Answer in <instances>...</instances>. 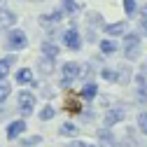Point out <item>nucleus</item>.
Returning a JSON list of instances; mask_svg holds the SVG:
<instances>
[{"mask_svg": "<svg viewBox=\"0 0 147 147\" xmlns=\"http://www.w3.org/2000/svg\"><path fill=\"white\" fill-rule=\"evenodd\" d=\"M142 56V38L140 33H126L124 35V59L133 63Z\"/></svg>", "mask_w": 147, "mask_h": 147, "instance_id": "f257e3e1", "label": "nucleus"}, {"mask_svg": "<svg viewBox=\"0 0 147 147\" xmlns=\"http://www.w3.org/2000/svg\"><path fill=\"white\" fill-rule=\"evenodd\" d=\"M3 47H5L7 51H12V54L24 51V49L28 47V35H26V30H21V28H9L7 35H5Z\"/></svg>", "mask_w": 147, "mask_h": 147, "instance_id": "f03ea898", "label": "nucleus"}, {"mask_svg": "<svg viewBox=\"0 0 147 147\" xmlns=\"http://www.w3.org/2000/svg\"><path fill=\"white\" fill-rule=\"evenodd\" d=\"M61 40H63V47H65L68 51H80V49H82V45H84L82 33L77 30V26H75V24L61 33Z\"/></svg>", "mask_w": 147, "mask_h": 147, "instance_id": "7ed1b4c3", "label": "nucleus"}, {"mask_svg": "<svg viewBox=\"0 0 147 147\" xmlns=\"http://www.w3.org/2000/svg\"><path fill=\"white\" fill-rule=\"evenodd\" d=\"M80 75H82V65L77 61H65L61 65V86L68 89L75 80H80Z\"/></svg>", "mask_w": 147, "mask_h": 147, "instance_id": "20e7f679", "label": "nucleus"}, {"mask_svg": "<svg viewBox=\"0 0 147 147\" xmlns=\"http://www.w3.org/2000/svg\"><path fill=\"white\" fill-rule=\"evenodd\" d=\"M63 16H65V12H63V9H54V12L40 14V16H38V26H40V28H45L47 33H51V30H56V26L63 21Z\"/></svg>", "mask_w": 147, "mask_h": 147, "instance_id": "39448f33", "label": "nucleus"}, {"mask_svg": "<svg viewBox=\"0 0 147 147\" xmlns=\"http://www.w3.org/2000/svg\"><path fill=\"white\" fill-rule=\"evenodd\" d=\"M16 110H19V115L21 117H28L33 115V110H35V94L33 91H19V96H16Z\"/></svg>", "mask_w": 147, "mask_h": 147, "instance_id": "423d86ee", "label": "nucleus"}, {"mask_svg": "<svg viewBox=\"0 0 147 147\" xmlns=\"http://www.w3.org/2000/svg\"><path fill=\"white\" fill-rule=\"evenodd\" d=\"M103 33L107 35V38H124V35L128 33V21H112V24H105Z\"/></svg>", "mask_w": 147, "mask_h": 147, "instance_id": "0eeeda50", "label": "nucleus"}, {"mask_svg": "<svg viewBox=\"0 0 147 147\" xmlns=\"http://www.w3.org/2000/svg\"><path fill=\"white\" fill-rule=\"evenodd\" d=\"M96 147H117V140H115V133L110 131L107 126H103V128H98L96 131Z\"/></svg>", "mask_w": 147, "mask_h": 147, "instance_id": "6e6552de", "label": "nucleus"}, {"mask_svg": "<svg viewBox=\"0 0 147 147\" xmlns=\"http://www.w3.org/2000/svg\"><path fill=\"white\" fill-rule=\"evenodd\" d=\"M126 119V112L121 107H110L107 112H105V117H103V124L107 126V128H112V126H117L119 121H124Z\"/></svg>", "mask_w": 147, "mask_h": 147, "instance_id": "1a4fd4ad", "label": "nucleus"}, {"mask_svg": "<svg viewBox=\"0 0 147 147\" xmlns=\"http://www.w3.org/2000/svg\"><path fill=\"white\" fill-rule=\"evenodd\" d=\"M5 133H7V140H16V138H21V136L26 133V119L21 117V119H14V121H9Z\"/></svg>", "mask_w": 147, "mask_h": 147, "instance_id": "9d476101", "label": "nucleus"}, {"mask_svg": "<svg viewBox=\"0 0 147 147\" xmlns=\"http://www.w3.org/2000/svg\"><path fill=\"white\" fill-rule=\"evenodd\" d=\"M16 26V14L9 9V7H3L0 5V30H9Z\"/></svg>", "mask_w": 147, "mask_h": 147, "instance_id": "9b49d317", "label": "nucleus"}, {"mask_svg": "<svg viewBox=\"0 0 147 147\" xmlns=\"http://www.w3.org/2000/svg\"><path fill=\"white\" fill-rule=\"evenodd\" d=\"M54 70H56V59H49V56H42L38 59V72L42 77H49L54 75Z\"/></svg>", "mask_w": 147, "mask_h": 147, "instance_id": "f8f14e48", "label": "nucleus"}, {"mask_svg": "<svg viewBox=\"0 0 147 147\" xmlns=\"http://www.w3.org/2000/svg\"><path fill=\"white\" fill-rule=\"evenodd\" d=\"M98 49H100L103 56H112V54L119 49V42L115 38H103V40H98Z\"/></svg>", "mask_w": 147, "mask_h": 147, "instance_id": "ddd939ff", "label": "nucleus"}, {"mask_svg": "<svg viewBox=\"0 0 147 147\" xmlns=\"http://www.w3.org/2000/svg\"><path fill=\"white\" fill-rule=\"evenodd\" d=\"M40 51H42V56H49V59H59V54H61V45L51 42V40H45V42L40 45Z\"/></svg>", "mask_w": 147, "mask_h": 147, "instance_id": "4468645a", "label": "nucleus"}, {"mask_svg": "<svg viewBox=\"0 0 147 147\" xmlns=\"http://www.w3.org/2000/svg\"><path fill=\"white\" fill-rule=\"evenodd\" d=\"M14 80H16V84H21V86H26V84H33V82H35L33 70H30V68H19V70L14 72Z\"/></svg>", "mask_w": 147, "mask_h": 147, "instance_id": "2eb2a0df", "label": "nucleus"}, {"mask_svg": "<svg viewBox=\"0 0 147 147\" xmlns=\"http://www.w3.org/2000/svg\"><path fill=\"white\" fill-rule=\"evenodd\" d=\"M86 26H89V28H105L103 14H100V12H94V9H89V12H86Z\"/></svg>", "mask_w": 147, "mask_h": 147, "instance_id": "dca6fc26", "label": "nucleus"}, {"mask_svg": "<svg viewBox=\"0 0 147 147\" xmlns=\"http://www.w3.org/2000/svg\"><path fill=\"white\" fill-rule=\"evenodd\" d=\"M80 96H82L84 100H94V98L98 96V84H96V82H86V84L82 86V91H80Z\"/></svg>", "mask_w": 147, "mask_h": 147, "instance_id": "f3484780", "label": "nucleus"}, {"mask_svg": "<svg viewBox=\"0 0 147 147\" xmlns=\"http://www.w3.org/2000/svg\"><path fill=\"white\" fill-rule=\"evenodd\" d=\"M12 65H14V54L0 59V80H7V75L12 72Z\"/></svg>", "mask_w": 147, "mask_h": 147, "instance_id": "a211bd4d", "label": "nucleus"}, {"mask_svg": "<svg viewBox=\"0 0 147 147\" xmlns=\"http://www.w3.org/2000/svg\"><path fill=\"white\" fill-rule=\"evenodd\" d=\"M59 133L65 136V138H75V136H77V126L72 124V121H63V124L59 126Z\"/></svg>", "mask_w": 147, "mask_h": 147, "instance_id": "6ab92c4d", "label": "nucleus"}, {"mask_svg": "<svg viewBox=\"0 0 147 147\" xmlns=\"http://www.w3.org/2000/svg\"><path fill=\"white\" fill-rule=\"evenodd\" d=\"M61 9L68 14V16H75L80 12V3H75V0H63L61 3Z\"/></svg>", "mask_w": 147, "mask_h": 147, "instance_id": "aec40b11", "label": "nucleus"}, {"mask_svg": "<svg viewBox=\"0 0 147 147\" xmlns=\"http://www.w3.org/2000/svg\"><path fill=\"white\" fill-rule=\"evenodd\" d=\"M9 96H12V84L7 80H0V105H3Z\"/></svg>", "mask_w": 147, "mask_h": 147, "instance_id": "412c9836", "label": "nucleus"}, {"mask_svg": "<svg viewBox=\"0 0 147 147\" xmlns=\"http://www.w3.org/2000/svg\"><path fill=\"white\" fill-rule=\"evenodd\" d=\"M121 3H124V12H126V16H136V14H138V9H140L138 0H121Z\"/></svg>", "mask_w": 147, "mask_h": 147, "instance_id": "4be33fe9", "label": "nucleus"}, {"mask_svg": "<svg viewBox=\"0 0 147 147\" xmlns=\"http://www.w3.org/2000/svg\"><path fill=\"white\" fill-rule=\"evenodd\" d=\"M100 77L107 80V82H119V75H117L115 68H103V70H100Z\"/></svg>", "mask_w": 147, "mask_h": 147, "instance_id": "5701e85b", "label": "nucleus"}, {"mask_svg": "<svg viewBox=\"0 0 147 147\" xmlns=\"http://www.w3.org/2000/svg\"><path fill=\"white\" fill-rule=\"evenodd\" d=\"M54 115H56V110H54V105H45V107L40 110V115H38V117H40L42 121H49V119H54Z\"/></svg>", "mask_w": 147, "mask_h": 147, "instance_id": "b1692460", "label": "nucleus"}, {"mask_svg": "<svg viewBox=\"0 0 147 147\" xmlns=\"http://www.w3.org/2000/svg\"><path fill=\"white\" fill-rule=\"evenodd\" d=\"M138 128H140V133H147V110H142L138 115Z\"/></svg>", "mask_w": 147, "mask_h": 147, "instance_id": "393cba45", "label": "nucleus"}, {"mask_svg": "<svg viewBox=\"0 0 147 147\" xmlns=\"http://www.w3.org/2000/svg\"><path fill=\"white\" fill-rule=\"evenodd\" d=\"M136 82H138V86H145V84H147V70H145V68L136 75Z\"/></svg>", "mask_w": 147, "mask_h": 147, "instance_id": "a878e982", "label": "nucleus"}, {"mask_svg": "<svg viewBox=\"0 0 147 147\" xmlns=\"http://www.w3.org/2000/svg\"><path fill=\"white\" fill-rule=\"evenodd\" d=\"M68 147H96L94 142H86V140H72Z\"/></svg>", "mask_w": 147, "mask_h": 147, "instance_id": "bb28decb", "label": "nucleus"}, {"mask_svg": "<svg viewBox=\"0 0 147 147\" xmlns=\"http://www.w3.org/2000/svg\"><path fill=\"white\" fill-rule=\"evenodd\" d=\"M138 100H140V103H147V84L138 89Z\"/></svg>", "mask_w": 147, "mask_h": 147, "instance_id": "cd10ccee", "label": "nucleus"}, {"mask_svg": "<svg viewBox=\"0 0 147 147\" xmlns=\"http://www.w3.org/2000/svg\"><path fill=\"white\" fill-rule=\"evenodd\" d=\"M138 14H140V19H147V3H145V5H140Z\"/></svg>", "mask_w": 147, "mask_h": 147, "instance_id": "c85d7f7f", "label": "nucleus"}, {"mask_svg": "<svg viewBox=\"0 0 147 147\" xmlns=\"http://www.w3.org/2000/svg\"><path fill=\"white\" fill-rule=\"evenodd\" d=\"M35 142H40V136H35V138H26L24 145H35Z\"/></svg>", "mask_w": 147, "mask_h": 147, "instance_id": "c756f323", "label": "nucleus"}, {"mask_svg": "<svg viewBox=\"0 0 147 147\" xmlns=\"http://www.w3.org/2000/svg\"><path fill=\"white\" fill-rule=\"evenodd\" d=\"M138 26H140V30L147 35V19H140V21H138Z\"/></svg>", "mask_w": 147, "mask_h": 147, "instance_id": "7c9ffc66", "label": "nucleus"}, {"mask_svg": "<svg viewBox=\"0 0 147 147\" xmlns=\"http://www.w3.org/2000/svg\"><path fill=\"white\" fill-rule=\"evenodd\" d=\"M5 115H7V112H5V107H3V105H0V121H3V119H5Z\"/></svg>", "mask_w": 147, "mask_h": 147, "instance_id": "2f4dec72", "label": "nucleus"}, {"mask_svg": "<svg viewBox=\"0 0 147 147\" xmlns=\"http://www.w3.org/2000/svg\"><path fill=\"white\" fill-rule=\"evenodd\" d=\"M28 3H42V0H28Z\"/></svg>", "mask_w": 147, "mask_h": 147, "instance_id": "473e14b6", "label": "nucleus"}, {"mask_svg": "<svg viewBox=\"0 0 147 147\" xmlns=\"http://www.w3.org/2000/svg\"><path fill=\"white\" fill-rule=\"evenodd\" d=\"M0 5H3V0H0Z\"/></svg>", "mask_w": 147, "mask_h": 147, "instance_id": "72a5a7b5", "label": "nucleus"}]
</instances>
